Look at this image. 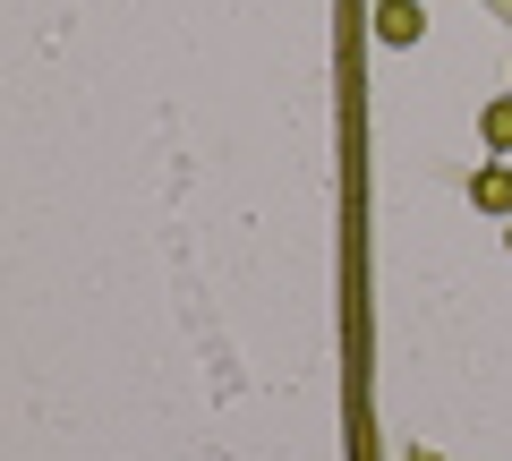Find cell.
<instances>
[{
	"label": "cell",
	"mask_w": 512,
	"mask_h": 461,
	"mask_svg": "<svg viewBox=\"0 0 512 461\" xmlns=\"http://www.w3.org/2000/svg\"><path fill=\"white\" fill-rule=\"evenodd\" d=\"M470 197L487 205V214H512V171H504V163H487V171L470 180Z\"/></svg>",
	"instance_id": "cell-1"
},
{
	"label": "cell",
	"mask_w": 512,
	"mask_h": 461,
	"mask_svg": "<svg viewBox=\"0 0 512 461\" xmlns=\"http://www.w3.org/2000/svg\"><path fill=\"white\" fill-rule=\"evenodd\" d=\"M376 35H384V43H419V9H402V0H393V9L376 18Z\"/></svg>",
	"instance_id": "cell-2"
},
{
	"label": "cell",
	"mask_w": 512,
	"mask_h": 461,
	"mask_svg": "<svg viewBox=\"0 0 512 461\" xmlns=\"http://www.w3.org/2000/svg\"><path fill=\"white\" fill-rule=\"evenodd\" d=\"M487 146L512 154V103H487Z\"/></svg>",
	"instance_id": "cell-3"
}]
</instances>
